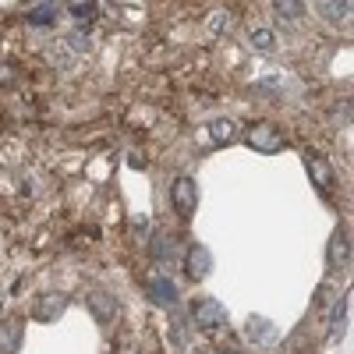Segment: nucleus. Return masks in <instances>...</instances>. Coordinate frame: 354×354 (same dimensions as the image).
Segmentation results:
<instances>
[{"instance_id": "obj_1", "label": "nucleus", "mask_w": 354, "mask_h": 354, "mask_svg": "<svg viewBox=\"0 0 354 354\" xmlns=\"http://www.w3.org/2000/svg\"><path fill=\"white\" fill-rule=\"evenodd\" d=\"M170 205H174V213L181 216V220H192V216H195L198 185L192 181L188 174H181V177H174V181H170Z\"/></svg>"}, {"instance_id": "obj_2", "label": "nucleus", "mask_w": 354, "mask_h": 354, "mask_svg": "<svg viewBox=\"0 0 354 354\" xmlns=\"http://www.w3.org/2000/svg\"><path fill=\"white\" fill-rule=\"evenodd\" d=\"M192 319H195V326L198 330H220L227 326V308L216 301V298H195L192 301Z\"/></svg>"}, {"instance_id": "obj_3", "label": "nucleus", "mask_w": 354, "mask_h": 354, "mask_svg": "<svg viewBox=\"0 0 354 354\" xmlns=\"http://www.w3.org/2000/svg\"><path fill=\"white\" fill-rule=\"evenodd\" d=\"M248 145H252L255 153H262V156H277L283 149V135H280L277 124L259 121L255 128H248Z\"/></svg>"}, {"instance_id": "obj_4", "label": "nucleus", "mask_w": 354, "mask_h": 354, "mask_svg": "<svg viewBox=\"0 0 354 354\" xmlns=\"http://www.w3.org/2000/svg\"><path fill=\"white\" fill-rule=\"evenodd\" d=\"M305 170H308V177H312V185L319 188V192H333V167H330V160L322 156V153H315V149H308L305 153Z\"/></svg>"}, {"instance_id": "obj_5", "label": "nucleus", "mask_w": 354, "mask_h": 354, "mask_svg": "<svg viewBox=\"0 0 354 354\" xmlns=\"http://www.w3.org/2000/svg\"><path fill=\"white\" fill-rule=\"evenodd\" d=\"M326 262H330V270H351V234L347 227L333 230V238H330V248H326Z\"/></svg>"}, {"instance_id": "obj_6", "label": "nucleus", "mask_w": 354, "mask_h": 354, "mask_svg": "<svg viewBox=\"0 0 354 354\" xmlns=\"http://www.w3.org/2000/svg\"><path fill=\"white\" fill-rule=\"evenodd\" d=\"M245 337H248L252 344H259V347H270V344L280 340V330H277V322H273V319L252 315V319L245 322Z\"/></svg>"}, {"instance_id": "obj_7", "label": "nucleus", "mask_w": 354, "mask_h": 354, "mask_svg": "<svg viewBox=\"0 0 354 354\" xmlns=\"http://www.w3.org/2000/svg\"><path fill=\"white\" fill-rule=\"evenodd\" d=\"M145 294H149L153 305H160V308H174L177 305V283L170 277H163V273L145 280Z\"/></svg>"}, {"instance_id": "obj_8", "label": "nucleus", "mask_w": 354, "mask_h": 354, "mask_svg": "<svg viewBox=\"0 0 354 354\" xmlns=\"http://www.w3.org/2000/svg\"><path fill=\"white\" fill-rule=\"evenodd\" d=\"M185 273L192 280H205V277L213 273V252L205 248V245H192L185 252Z\"/></svg>"}, {"instance_id": "obj_9", "label": "nucleus", "mask_w": 354, "mask_h": 354, "mask_svg": "<svg viewBox=\"0 0 354 354\" xmlns=\"http://www.w3.org/2000/svg\"><path fill=\"white\" fill-rule=\"evenodd\" d=\"M68 305H71L68 294H43V298H36L32 315H36L39 322H53V319H61V315L68 312Z\"/></svg>"}, {"instance_id": "obj_10", "label": "nucleus", "mask_w": 354, "mask_h": 354, "mask_svg": "<svg viewBox=\"0 0 354 354\" xmlns=\"http://www.w3.org/2000/svg\"><path fill=\"white\" fill-rule=\"evenodd\" d=\"M88 308H93V319L103 322V326L117 319V298L110 290H93V294H88Z\"/></svg>"}, {"instance_id": "obj_11", "label": "nucleus", "mask_w": 354, "mask_h": 354, "mask_svg": "<svg viewBox=\"0 0 354 354\" xmlns=\"http://www.w3.org/2000/svg\"><path fill=\"white\" fill-rule=\"evenodd\" d=\"M347 308H351V290L340 294V301H337L333 312H330V330H326V340H330V344H337V340L347 333Z\"/></svg>"}, {"instance_id": "obj_12", "label": "nucleus", "mask_w": 354, "mask_h": 354, "mask_svg": "<svg viewBox=\"0 0 354 354\" xmlns=\"http://www.w3.org/2000/svg\"><path fill=\"white\" fill-rule=\"evenodd\" d=\"M21 337H25L21 319H4L0 322V354H18L21 351Z\"/></svg>"}, {"instance_id": "obj_13", "label": "nucleus", "mask_w": 354, "mask_h": 354, "mask_svg": "<svg viewBox=\"0 0 354 354\" xmlns=\"http://www.w3.org/2000/svg\"><path fill=\"white\" fill-rule=\"evenodd\" d=\"M209 138L216 145H234V142L241 138V128H238L234 117H216V121H209Z\"/></svg>"}, {"instance_id": "obj_14", "label": "nucleus", "mask_w": 354, "mask_h": 354, "mask_svg": "<svg viewBox=\"0 0 354 354\" xmlns=\"http://www.w3.org/2000/svg\"><path fill=\"white\" fill-rule=\"evenodd\" d=\"M57 15H61V11H57V4H32L25 18H28V25L46 28V25H53V21H57Z\"/></svg>"}, {"instance_id": "obj_15", "label": "nucleus", "mask_w": 354, "mask_h": 354, "mask_svg": "<svg viewBox=\"0 0 354 354\" xmlns=\"http://www.w3.org/2000/svg\"><path fill=\"white\" fill-rule=\"evenodd\" d=\"M248 46L259 50V53H273L277 50V32H273V28H252V32H248Z\"/></svg>"}, {"instance_id": "obj_16", "label": "nucleus", "mask_w": 354, "mask_h": 354, "mask_svg": "<svg viewBox=\"0 0 354 354\" xmlns=\"http://www.w3.org/2000/svg\"><path fill=\"white\" fill-rule=\"evenodd\" d=\"M149 255H153L156 262L174 259V238H167V234H156V238L149 241Z\"/></svg>"}, {"instance_id": "obj_17", "label": "nucleus", "mask_w": 354, "mask_h": 354, "mask_svg": "<svg viewBox=\"0 0 354 354\" xmlns=\"http://www.w3.org/2000/svg\"><path fill=\"white\" fill-rule=\"evenodd\" d=\"M273 11H277L280 18H287V21H298V18L305 15V8L298 4V0H277V4H273Z\"/></svg>"}, {"instance_id": "obj_18", "label": "nucleus", "mask_w": 354, "mask_h": 354, "mask_svg": "<svg viewBox=\"0 0 354 354\" xmlns=\"http://www.w3.org/2000/svg\"><path fill=\"white\" fill-rule=\"evenodd\" d=\"M319 11L326 15L330 21H347L351 18V4L344 0V4H319Z\"/></svg>"}, {"instance_id": "obj_19", "label": "nucleus", "mask_w": 354, "mask_h": 354, "mask_svg": "<svg viewBox=\"0 0 354 354\" xmlns=\"http://www.w3.org/2000/svg\"><path fill=\"white\" fill-rule=\"evenodd\" d=\"M96 4H68V15L75 18V21H93L96 18Z\"/></svg>"}, {"instance_id": "obj_20", "label": "nucleus", "mask_w": 354, "mask_h": 354, "mask_svg": "<svg viewBox=\"0 0 354 354\" xmlns=\"http://www.w3.org/2000/svg\"><path fill=\"white\" fill-rule=\"evenodd\" d=\"M209 28H213V32H223V28H230V18H227L223 11H213V18H209Z\"/></svg>"}, {"instance_id": "obj_21", "label": "nucleus", "mask_w": 354, "mask_h": 354, "mask_svg": "<svg viewBox=\"0 0 354 354\" xmlns=\"http://www.w3.org/2000/svg\"><path fill=\"white\" fill-rule=\"evenodd\" d=\"M68 43H71V50H75V53H82V50H93V39H88V36H82V32H75Z\"/></svg>"}, {"instance_id": "obj_22", "label": "nucleus", "mask_w": 354, "mask_h": 354, "mask_svg": "<svg viewBox=\"0 0 354 354\" xmlns=\"http://www.w3.org/2000/svg\"><path fill=\"white\" fill-rule=\"evenodd\" d=\"M185 340H188V337H185V319L177 315V319H174V344H177V347H185Z\"/></svg>"}, {"instance_id": "obj_23", "label": "nucleus", "mask_w": 354, "mask_h": 354, "mask_svg": "<svg viewBox=\"0 0 354 354\" xmlns=\"http://www.w3.org/2000/svg\"><path fill=\"white\" fill-rule=\"evenodd\" d=\"M145 227H149L145 220H131V230H135V234H145Z\"/></svg>"}, {"instance_id": "obj_24", "label": "nucleus", "mask_w": 354, "mask_h": 354, "mask_svg": "<svg viewBox=\"0 0 354 354\" xmlns=\"http://www.w3.org/2000/svg\"><path fill=\"white\" fill-rule=\"evenodd\" d=\"M216 354H234V351H216Z\"/></svg>"}]
</instances>
